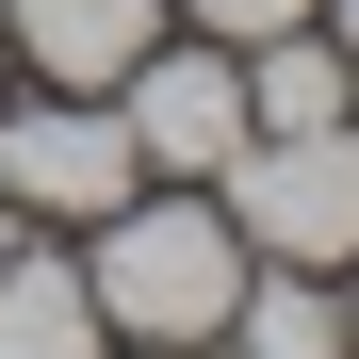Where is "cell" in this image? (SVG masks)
Listing matches in <instances>:
<instances>
[{"instance_id": "cell-10", "label": "cell", "mask_w": 359, "mask_h": 359, "mask_svg": "<svg viewBox=\"0 0 359 359\" xmlns=\"http://www.w3.org/2000/svg\"><path fill=\"white\" fill-rule=\"evenodd\" d=\"M327 17H343V33H327V49H343V66H359V0H327Z\"/></svg>"}, {"instance_id": "cell-11", "label": "cell", "mask_w": 359, "mask_h": 359, "mask_svg": "<svg viewBox=\"0 0 359 359\" xmlns=\"http://www.w3.org/2000/svg\"><path fill=\"white\" fill-rule=\"evenodd\" d=\"M0 262H17V196H0Z\"/></svg>"}, {"instance_id": "cell-9", "label": "cell", "mask_w": 359, "mask_h": 359, "mask_svg": "<svg viewBox=\"0 0 359 359\" xmlns=\"http://www.w3.org/2000/svg\"><path fill=\"white\" fill-rule=\"evenodd\" d=\"M180 17H196V33H245V49H262V33H294V17H311V0H180Z\"/></svg>"}, {"instance_id": "cell-8", "label": "cell", "mask_w": 359, "mask_h": 359, "mask_svg": "<svg viewBox=\"0 0 359 359\" xmlns=\"http://www.w3.org/2000/svg\"><path fill=\"white\" fill-rule=\"evenodd\" d=\"M212 343H229V359H343V311H327V278L278 262V278H245V311H229Z\"/></svg>"}, {"instance_id": "cell-2", "label": "cell", "mask_w": 359, "mask_h": 359, "mask_svg": "<svg viewBox=\"0 0 359 359\" xmlns=\"http://www.w3.org/2000/svg\"><path fill=\"white\" fill-rule=\"evenodd\" d=\"M229 229H245V262H294V278L359 262V114L343 131H245L229 147Z\"/></svg>"}, {"instance_id": "cell-3", "label": "cell", "mask_w": 359, "mask_h": 359, "mask_svg": "<svg viewBox=\"0 0 359 359\" xmlns=\"http://www.w3.org/2000/svg\"><path fill=\"white\" fill-rule=\"evenodd\" d=\"M131 114H98L82 82H49L33 114H0V196H17V212H66V229H98L114 196H131Z\"/></svg>"}, {"instance_id": "cell-4", "label": "cell", "mask_w": 359, "mask_h": 359, "mask_svg": "<svg viewBox=\"0 0 359 359\" xmlns=\"http://www.w3.org/2000/svg\"><path fill=\"white\" fill-rule=\"evenodd\" d=\"M114 114H131V163H163V180H229V147L262 131L212 49H147V66L114 82Z\"/></svg>"}, {"instance_id": "cell-7", "label": "cell", "mask_w": 359, "mask_h": 359, "mask_svg": "<svg viewBox=\"0 0 359 359\" xmlns=\"http://www.w3.org/2000/svg\"><path fill=\"white\" fill-rule=\"evenodd\" d=\"M114 327H98V294L66 278V262H0V359H98Z\"/></svg>"}, {"instance_id": "cell-6", "label": "cell", "mask_w": 359, "mask_h": 359, "mask_svg": "<svg viewBox=\"0 0 359 359\" xmlns=\"http://www.w3.org/2000/svg\"><path fill=\"white\" fill-rule=\"evenodd\" d=\"M245 114H262V131H343V114H359V66H343L311 17H294V33H262V66H245Z\"/></svg>"}, {"instance_id": "cell-1", "label": "cell", "mask_w": 359, "mask_h": 359, "mask_svg": "<svg viewBox=\"0 0 359 359\" xmlns=\"http://www.w3.org/2000/svg\"><path fill=\"white\" fill-rule=\"evenodd\" d=\"M245 229L229 212H196V196H114L98 212V327H131V343H212L229 311H245Z\"/></svg>"}, {"instance_id": "cell-5", "label": "cell", "mask_w": 359, "mask_h": 359, "mask_svg": "<svg viewBox=\"0 0 359 359\" xmlns=\"http://www.w3.org/2000/svg\"><path fill=\"white\" fill-rule=\"evenodd\" d=\"M0 49H33L49 82H131L147 49H163V0H0Z\"/></svg>"}]
</instances>
